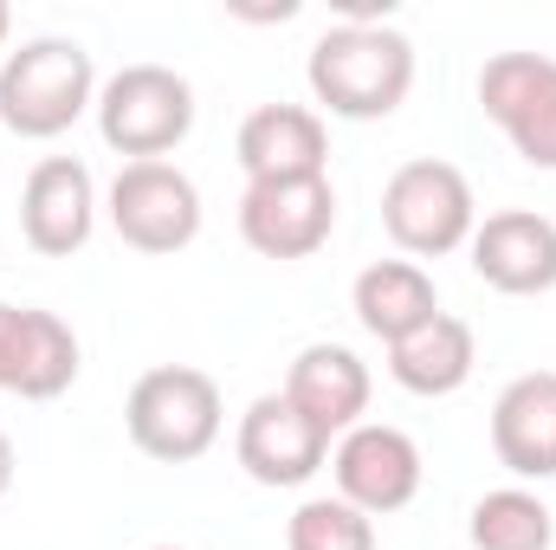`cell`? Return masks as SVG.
<instances>
[{
    "mask_svg": "<svg viewBox=\"0 0 556 550\" xmlns=\"http://www.w3.org/2000/svg\"><path fill=\"white\" fill-rule=\"evenodd\" d=\"M149 550H181V545H149Z\"/></svg>",
    "mask_w": 556,
    "mask_h": 550,
    "instance_id": "cell-23",
    "label": "cell"
},
{
    "mask_svg": "<svg viewBox=\"0 0 556 550\" xmlns=\"http://www.w3.org/2000/svg\"><path fill=\"white\" fill-rule=\"evenodd\" d=\"M194 130V85L175 65H124L98 85V137L130 162H168Z\"/></svg>",
    "mask_w": 556,
    "mask_h": 550,
    "instance_id": "cell-5",
    "label": "cell"
},
{
    "mask_svg": "<svg viewBox=\"0 0 556 550\" xmlns=\"http://www.w3.org/2000/svg\"><path fill=\"white\" fill-rule=\"evenodd\" d=\"M350 311L389 350V343L415 337L420 324L440 317V291H433L427 266H415V260H376V266H363L356 285H350Z\"/></svg>",
    "mask_w": 556,
    "mask_h": 550,
    "instance_id": "cell-17",
    "label": "cell"
},
{
    "mask_svg": "<svg viewBox=\"0 0 556 550\" xmlns=\"http://www.w3.org/2000/svg\"><path fill=\"white\" fill-rule=\"evenodd\" d=\"M13 466H20V460H13V440H7V427H0V499L13 492Z\"/></svg>",
    "mask_w": 556,
    "mask_h": 550,
    "instance_id": "cell-21",
    "label": "cell"
},
{
    "mask_svg": "<svg viewBox=\"0 0 556 550\" xmlns=\"http://www.w3.org/2000/svg\"><path fill=\"white\" fill-rule=\"evenodd\" d=\"M104 214H111V227H117V240L130 253L162 260V253L194 247V234H201V188L175 162H124L111 195H104Z\"/></svg>",
    "mask_w": 556,
    "mask_h": 550,
    "instance_id": "cell-6",
    "label": "cell"
},
{
    "mask_svg": "<svg viewBox=\"0 0 556 550\" xmlns=\"http://www.w3.org/2000/svg\"><path fill=\"white\" fill-rule=\"evenodd\" d=\"M233 155L247 168V182H298V175H324L330 168V130L311 104H260L247 111Z\"/></svg>",
    "mask_w": 556,
    "mask_h": 550,
    "instance_id": "cell-15",
    "label": "cell"
},
{
    "mask_svg": "<svg viewBox=\"0 0 556 550\" xmlns=\"http://www.w3.org/2000/svg\"><path fill=\"white\" fill-rule=\"evenodd\" d=\"M472 363H479V337L466 317L440 311L433 324H420L415 337L389 343V376L420 396V402H440V396H459L472 383Z\"/></svg>",
    "mask_w": 556,
    "mask_h": 550,
    "instance_id": "cell-18",
    "label": "cell"
},
{
    "mask_svg": "<svg viewBox=\"0 0 556 550\" xmlns=\"http://www.w3.org/2000/svg\"><path fill=\"white\" fill-rule=\"evenodd\" d=\"M311 98L343 124H382L415 91V39L402 26H330L304 59Z\"/></svg>",
    "mask_w": 556,
    "mask_h": 550,
    "instance_id": "cell-1",
    "label": "cell"
},
{
    "mask_svg": "<svg viewBox=\"0 0 556 550\" xmlns=\"http://www.w3.org/2000/svg\"><path fill=\"white\" fill-rule=\"evenodd\" d=\"M78 383V330L39 304H0V389L20 402H59Z\"/></svg>",
    "mask_w": 556,
    "mask_h": 550,
    "instance_id": "cell-12",
    "label": "cell"
},
{
    "mask_svg": "<svg viewBox=\"0 0 556 550\" xmlns=\"http://www.w3.org/2000/svg\"><path fill=\"white\" fill-rule=\"evenodd\" d=\"M330 479H337V499H350L363 518H389V512L415 505L427 466H420L415 434H402L389 421H363L330 447Z\"/></svg>",
    "mask_w": 556,
    "mask_h": 550,
    "instance_id": "cell-9",
    "label": "cell"
},
{
    "mask_svg": "<svg viewBox=\"0 0 556 550\" xmlns=\"http://www.w3.org/2000/svg\"><path fill=\"white\" fill-rule=\"evenodd\" d=\"M278 396L304 414V421H317L330 440H343L350 427H363L369 396H376V376H369V363L350 343H304L291 357Z\"/></svg>",
    "mask_w": 556,
    "mask_h": 550,
    "instance_id": "cell-14",
    "label": "cell"
},
{
    "mask_svg": "<svg viewBox=\"0 0 556 550\" xmlns=\"http://www.w3.org/2000/svg\"><path fill=\"white\" fill-rule=\"evenodd\" d=\"M7 33H13V13H7V0H0V46H7Z\"/></svg>",
    "mask_w": 556,
    "mask_h": 550,
    "instance_id": "cell-22",
    "label": "cell"
},
{
    "mask_svg": "<svg viewBox=\"0 0 556 550\" xmlns=\"http://www.w3.org/2000/svg\"><path fill=\"white\" fill-rule=\"evenodd\" d=\"M98 182L78 155H39L20 188V234L39 260H72L98 234Z\"/></svg>",
    "mask_w": 556,
    "mask_h": 550,
    "instance_id": "cell-10",
    "label": "cell"
},
{
    "mask_svg": "<svg viewBox=\"0 0 556 550\" xmlns=\"http://www.w3.org/2000/svg\"><path fill=\"white\" fill-rule=\"evenodd\" d=\"M85 111H98V65L78 39L39 33L0 59V124L20 142L65 137Z\"/></svg>",
    "mask_w": 556,
    "mask_h": 550,
    "instance_id": "cell-2",
    "label": "cell"
},
{
    "mask_svg": "<svg viewBox=\"0 0 556 550\" xmlns=\"http://www.w3.org/2000/svg\"><path fill=\"white\" fill-rule=\"evenodd\" d=\"M492 453L511 479H556V370H525L498 389Z\"/></svg>",
    "mask_w": 556,
    "mask_h": 550,
    "instance_id": "cell-16",
    "label": "cell"
},
{
    "mask_svg": "<svg viewBox=\"0 0 556 550\" xmlns=\"http://www.w3.org/2000/svg\"><path fill=\"white\" fill-rule=\"evenodd\" d=\"M382 227L408 260H446L472 240L479 227V201L472 182L440 162V155H415L382 182Z\"/></svg>",
    "mask_w": 556,
    "mask_h": 550,
    "instance_id": "cell-4",
    "label": "cell"
},
{
    "mask_svg": "<svg viewBox=\"0 0 556 550\" xmlns=\"http://www.w3.org/2000/svg\"><path fill=\"white\" fill-rule=\"evenodd\" d=\"M285 550H376V518H363L350 499H304L285 518Z\"/></svg>",
    "mask_w": 556,
    "mask_h": 550,
    "instance_id": "cell-20",
    "label": "cell"
},
{
    "mask_svg": "<svg viewBox=\"0 0 556 550\" xmlns=\"http://www.w3.org/2000/svg\"><path fill=\"white\" fill-rule=\"evenodd\" d=\"M466 538H472V550H551L556 545V512L531 492V486H498V492L472 499Z\"/></svg>",
    "mask_w": 556,
    "mask_h": 550,
    "instance_id": "cell-19",
    "label": "cell"
},
{
    "mask_svg": "<svg viewBox=\"0 0 556 550\" xmlns=\"http://www.w3.org/2000/svg\"><path fill=\"white\" fill-rule=\"evenodd\" d=\"M330 447H337V440H330L317 421H304L285 396L247 402L240 434H233V460L247 466V479H253V486H273V492L311 486V479L330 466Z\"/></svg>",
    "mask_w": 556,
    "mask_h": 550,
    "instance_id": "cell-11",
    "label": "cell"
},
{
    "mask_svg": "<svg viewBox=\"0 0 556 550\" xmlns=\"http://www.w3.org/2000/svg\"><path fill=\"white\" fill-rule=\"evenodd\" d=\"M479 111L505 130V142L556 175V59L551 52H492L479 65Z\"/></svg>",
    "mask_w": 556,
    "mask_h": 550,
    "instance_id": "cell-7",
    "label": "cell"
},
{
    "mask_svg": "<svg viewBox=\"0 0 556 550\" xmlns=\"http://www.w3.org/2000/svg\"><path fill=\"white\" fill-rule=\"evenodd\" d=\"M472 273L505 298H544L556 291V221L538 208H498L466 240Z\"/></svg>",
    "mask_w": 556,
    "mask_h": 550,
    "instance_id": "cell-13",
    "label": "cell"
},
{
    "mask_svg": "<svg viewBox=\"0 0 556 550\" xmlns=\"http://www.w3.org/2000/svg\"><path fill=\"white\" fill-rule=\"evenodd\" d=\"M337 234V188L330 175L298 182H247L240 195V240L260 260H311Z\"/></svg>",
    "mask_w": 556,
    "mask_h": 550,
    "instance_id": "cell-8",
    "label": "cell"
},
{
    "mask_svg": "<svg viewBox=\"0 0 556 550\" xmlns=\"http://www.w3.org/2000/svg\"><path fill=\"white\" fill-rule=\"evenodd\" d=\"M124 427H130V447L162 460V466H188L201 460L220 427H227V402H220V383L194 363H155L142 370L124 396Z\"/></svg>",
    "mask_w": 556,
    "mask_h": 550,
    "instance_id": "cell-3",
    "label": "cell"
}]
</instances>
